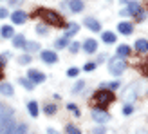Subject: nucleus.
Returning a JSON list of instances; mask_svg holds the SVG:
<instances>
[{
    "instance_id": "f257e3e1",
    "label": "nucleus",
    "mask_w": 148,
    "mask_h": 134,
    "mask_svg": "<svg viewBox=\"0 0 148 134\" xmlns=\"http://www.w3.org/2000/svg\"><path fill=\"white\" fill-rule=\"evenodd\" d=\"M92 102H94V105H98L96 109H107L114 102V93L110 89H99V91L94 93Z\"/></svg>"
},
{
    "instance_id": "f03ea898",
    "label": "nucleus",
    "mask_w": 148,
    "mask_h": 134,
    "mask_svg": "<svg viewBox=\"0 0 148 134\" xmlns=\"http://www.w3.org/2000/svg\"><path fill=\"white\" fill-rule=\"evenodd\" d=\"M36 15H38V17H42V18L45 20L47 24H51V26H56V27H63V26H65V20H63V17H62L60 13L53 11V9L42 7V9H38V11H36Z\"/></svg>"
},
{
    "instance_id": "7ed1b4c3",
    "label": "nucleus",
    "mask_w": 148,
    "mask_h": 134,
    "mask_svg": "<svg viewBox=\"0 0 148 134\" xmlns=\"http://www.w3.org/2000/svg\"><path fill=\"white\" fill-rule=\"evenodd\" d=\"M125 69H127V62H123L121 58H116V60L108 62V71L114 76H119L121 73H125Z\"/></svg>"
},
{
    "instance_id": "20e7f679",
    "label": "nucleus",
    "mask_w": 148,
    "mask_h": 134,
    "mask_svg": "<svg viewBox=\"0 0 148 134\" xmlns=\"http://www.w3.org/2000/svg\"><path fill=\"white\" fill-rule=\"evenodd\" d=\"M92 120L98 123H107L110 120V114L105 109H92Z\"/></svg>"
},
{
    "instance_id": "39448f33",
    "label": "nucleus",
    "mask_w": 148,
    "mask_h": 134,
    "mask_svg": "<svg viewBox=\"0 0 148 134\" xmlns=\"http://www.w3.org/2000/svg\"><path fill=\"white\" fill-rule=\"evenodd\" d=\"M11 116H13V111L5 109V105H2V103H0V134H2V131H4V125H5V122L9 120Z\"/></svg>"
},
{
    "instance_id": "423d86ee",
    "label": "nucleus",
    "mask_w": 148,
    "mask_h": 134,
    "mask_svg": "<svg viewBox=\"0 0 148 134\" xmlns=\"http://www.w3.org/2000/svg\"><path fill=\"white\" fill-rule=\"evenodd\" d=\"M27 78L33 82V84H42V82H45V74L43 73H40V71H34V69H31L27 73Z\"/></svg>"
},
{
    "instance_id": "0eeeda50",
    "label": "nucleus",
    "mask_w": 148,
    "mask_h": 134,
    "mask_svg": "<svg viewBox=\"0 0 148 134\" xmlns=\"http://www.w3.org/2000/svg\"><path fill=\"white\" fill-rule=\"evenodd\" d=\"M139 13H141V4H137V2H130L128 7L123 11V15H132V17H137Z\"/></svg>"
},
{
    "instance_id": "6e6552de",
    "label": "nucleus",
    "mask_w": 148,
    "mask_h": 134,
    "mask_svg": "<svg viewBox=\"0 0 148 134\" xmlns=\"http://www.w3.org/2000/svg\"><path fill=\"white\" fill-rule=\"evenodd\" d=\"M96 49H98V42L96 40H92V38H87L85 42H83V51L87 55H92V53H96Z\"/></svg>"
},
{
    "instance_id": "1a4fd4ad",
    "label": "nucleus",
    "mask_w": 148,
    "mask_h": 134,
    "mask_svg": "<svg viewBox=\"0 0 148 134\" xmlns=\"http://www.w3.org/2000/svg\"><path fill=\"white\" fill-rule=\"evenodd\" d=\"M11 20H13V24H16V26H22V24H25V20H27V15L24 11H14L11 15Z\"/></svg>"
},
{
    "instance_id": "9d476101",
    "label": "nucleus",
    "mask_w": 148,
    "mask_h": 134,
    "mask_svg": "<svg viewBox=\"0 0 148 134\" xmlns=\"http://www.w3.org/2000/svg\"><path fill=\"white\" fill-rule=\"evenodd\" d=\"M42 60L45 62V64H56L58 62V55L53 53V51H42Z\"/></svg>"
},
{
    "instance_id": "9b49d317",
    "label": "nucleus",
    "mask_w": 148,
    "mask_h": 134,
    "mask_svg": "<svg viewBox=\"0 0 148 134\" xmlns=\"http://www.w3.org/2000/svg\"><path fill=\"white\" fill-rule=\"evenodd\" d=\"M65 6H67L72 13H81L83 11V2H81V0H71V2H65Z\"/></svg>"
},
{
    "instance_id": "f8f14e48",
    "label": "nucleus",
    "mask_w": 148,
    "mask_h": 134,
    "mask_svg": "<svg viewBox=\"0 0 148 134\" xmlns=\"http://www.w3.org/2000/svg\"><path fill=\"white\" fill-rule=\"evenodd\" d=\"M85 26L90 29V31H94V33H99L101 31V24L96 18H85Z\"/></svg>"
},
{
    "instance_id": "ddd939ff",
    "label": "nucleus",
    "mask_w": 148,
    "mask_h": 134,
    "mask_svg": "<svg viewBox=\"0 0 148 134\" xmlns=\"http://www.w3.org/2000/svg\"><path fill=\"white\" fill-rule=\"evenodd\" d=\"M117 31H119L121 35H132V31H134V26L130 24V22H121L119 26H117Z\"/></svg>"
},
{
    "instance_id": "4468645a",
    "label": "nucleus",
    "mask_w": 148,
    "mask_h": 134,
    "mask_svg": "<svg viewBox=\"0 0 148 134\" xmlns=\"http://www.w3.org/2000/svg\"><path fill=\"white\" fill-rule=\"evenodd\" d=\"M14 131H16V125H14V120H13V116H11L9 120L5 122V125H4V131H2V134H13Z\"/></svg>"
},
{
    "instance_id": "2eb2a0df",
    "label": "nucleus",
    "mask_w": 148,
    "mask_h": 134,
    "mask_svg": "<svg viewBox=\"0 0 148 134\" xmlns=\"http://www.w3.org/2000/svg\"><path fill=\"white\" fill-rule=\"evenodd\" d=\"M136 51L137 53H146L148 51V40H145V38H139L137 42H136Z\"/></svg>"
},
{
    "instance_id": "dca6fc26",
    "label": "nucleus",
    "mask_w": 148,
    "mask_h": 134,
    "mask_svg": "<svg viewBox=\"0 0 148 134\" xmlns=\"http://www.w3.org/2000/svg\"><path fill=\"white\" fill-rule=\"evenodd\" d=\"M0 35H2V38H13V36H14L13 26H2V29H0Z\"/></svg>"
},
{
    "instance_id": "f3484780",
    "label": "nucleus",
    "mask_w": 148,
    "mask_h": 134,
    "mask_svg": "<svg viewBox=\"0 0 148 134\" xmlns=\"http://www.w3.org/2000/svg\"><path fill=\"white\" fill-rule=\"evenodd\" d=\"M24 46H25V36L24 35H14L13 36V47L24 49Z\"/></svg>"
},
{
    "instance_id": "a211bd4d",
    "label": "nucleus",
    "mask_w": 148,
    "mask_h": 134,
    "mask_svg": "<svg viewBox=\"0 0 148 134\" xmlns=\"http://www.w3.org/2000/svg\"><path fill=\"white\" fill-rule=\"evenodd\" d=\"M101 38H103L105 44H116V35L112 31H105V33L101 35Z\"/></svg>"
},
{
    "instance_id": "6ab92c4d",
    "label": "nucleus",
    "mask_w": 148,
    "mask_h": 134,
    "mask_svg": "<svg viewBox=\"0 0 148 134\" xmlns=\"http://www.w3.org/2000/svg\"><path fill=\"white\" fill-rule=\"evenodd\" d=\"M78 29H79V26L78 24H74V22H71V24L67 26V33H65V38H69V36H74L78 33Z\"/></svg>"
},
{
    "instance_id": "aec40b11",
    "label": "nucleus",
    "mask_w": 148,
    "mask_h": 134,
    "mask_svg": "<svg viewBox=\"0 0 148 134\" xmlns=\"http://www.w3.org/2000/svg\"><path fill=\"white\" fill-rule=\"evenodd\" d=\"M128 55H130V47L125 46V44H121V46L117 47V58H125V56H128Z\"/></svg>"
},
{
    "instance_id": "412c9836",
    "label": "nucleus",
    "mask_w": 148,
    "mask_h": 134,
    "mask_svg": "<svg viewBox=\"0 0 148 134\" xmlns=\"http://www.w3.org/2000/svg\"><path fill=\"white\" fill-rule=\"evenodd\" d=\"M0 94L4 96H13V87L9 84H0Z\"/></svg>"
},
{
    "instance_id": "4be33fe9",
    "label": "nucleus",
    "mask_w": 148,
    "mask_h": 134,
    "mask_svg": "<svg viewBox=\"0 0 148 134\" xmlns=\"http://www.w3.org/2000/svg\"><path fill=\"white\" fill-rule=\"evenodd\" d=\"M27 109H29V114H31L33 118L38 116V103H36V102H29L27 103Z\"/></svg>"
},
{
    "instance_id": "5701e85b",
    "label": "nucleus",
    "mask_w": 148,
    "mask_h": 134,
    "mask_svg": "<svg viewBox=\"0 0 148 134\" xmlns=\"http://www.w3.org/2000/svg\"><path fill=\"white\" fill-rule=\"evenodd\" d=\"M38 44L36 42H25V46H24V49L27 51V53H34V51H38Z\"/></svg>"
},
{
    "instance_id": "b1692460",
    "label": "nucleus",
    "mask_w": 148,
    "mask_h": 134,
    "mask_svg": "<svg viewBox=\"0 0 148 134\" xmlns=\"http://www.w3.org/2000/svg\"><path fill=\"white\" fill-rule=\"evenodd\" d=\"M20 84H22V85H24L25 89H29V91H31V89L34 87V84H33V82H31V80H29V78H27V80H25V78H22V80H20Z\"/></svg>"
},
{
    "instance_id": "393cba45",
    "label": "nucleus",
    "mask_w": 148,
    "mask_h": 134,
    "mask_svg": "<svg viewBox=\"0 0 148 134\" xmlns=\"http://www.w3.org/2000/svg\"><path fill=\"white\" fill-rule=\"evenodd\" d=\"M132 113H134V105H132V103H127V105L123 107V114L128 116V114H132Z\"/></svg>"
},
{
    "instance_id": "a878e982",
    "label": "nucleus",
    "mask_w": 148,
    "mask_h": 134,
    "mask_svg": "<svg viewBox=\"0 0 148 134\" xmlns=\"http://www.w3.org/2000/svg\"><path fill=\"white\" fill-rule=\"evenodd\" d=\"M67 134H81V131L76 125H67Z\"/></svg>"
},
{
    "instance_id": "bb28decb",
    "label": "nucleus",
    "mask_w": 148,
    "mask_h": 134,
    "mask_svg": "<svg viewBox=\"0 0 148 134\" xmlns=\"http://www.w3.org/2000/svg\"><path fill=\"white\" fill-rule=\"evenodd\" d=\"M13 134H27V125H24V123H22V125H18V127H16V131H14Z\"/></svg>"
},
{
    "instance_id": "cd10ccee",
    "label": "nucleus",
    "mask_w": 148,
    "mask_h": 134,
    "mask_svg": "<svg viewBox=\"0 0 148 134\" xmlns=\"http://www.w3.org/2000/svg\"><path fill=\"white\" fill-rule=\"evenodd\" d=\"M45 114H54L56 113V105H53V103H49V105H45Z\"/></svg>"
},
{
    "instance_id": "c85d7f7f",
    "label": "nucleus",
    "mask_w": 148,
    "mask_h": 134,
    "mask_svg": "<svg viewBox=\"0 0 148 134\" xmlns=\"http://www.w3.org/2000/svg\"><path fill=\"white\" fill-rule=\"evenodd\" d=\"M139 69H141V73H143L145 76L148 78V58H146V60H145V62L141 64V67H139Z\"/></svg>"
},
{
    "instance_id": "c756f323",
    "label": "nucleus",
    "mask_w": 148,
    "mask_h": 134,
    "mask_svg": "<svg viewBox=\"0 0 148 134\" xmlns=\"http://www.w3.org/2000/svg\"><path fill=\"white\" fill-rule=\"evenodd\" d=\"M69 49H71V53H72V55H76L78 51H79V44H78V42H72L71 46H69Z\"/></svg>"
},
{
    "instance_id": "7c9ffc66",
    "label": "nucleus",
    "mask_w": 148,
    "mask_h": 134,
    "mask_svg": "<svg viewBox=\"0 0 148 134\" xmlns=\"http://www.w3.org/2000/svg\"><path fill=\"white\" fill-rule=\"evenodd\" d=\"M18 62H20L22 65H25V64L31 62V56H29V55H24V56H20V58H18Z\"/></svg>"
},
{
    "instance_id": "2f4dec72",
    "label": "nucleus",
    "mask_w": 148,
    "mask_h": 134,
    "mask_svg": "<svg viewBox=\"0 0 148 134\" xmlns=\"http://www.w3.org/2000/svg\"><path fill=\"white\" fill-rule=\"evenodd\" d=\"M78 73H79V69H76V67H71V69L67 71V76L74 78V76H78Z\"/></svg>"
},
{
    "instance_id": "473e14b6",
    "label": "nucleus",
    "mask_w": 148,
    "mask_h": 134,
    "mask_svg": "<svg viewBox=\"0 0 148 134\" xmlns=\"http://www.w3.org/2000/svg\"><path fill=\"white\" fill-rule=\"evenodd\" d=\"M36 33H38V35H45L47 33V27L42 26V24H38V26H36Z\"/></svg>"
},
{
    "instance_id": "72a5a7b5",
    "label": "nucleus",
    "mask_w": 148,
    "mask_h": 134,
    "mask_svg": "<svg viewBox=\"0 0 148 134\" xmlns=\"http://www.w3.org/2000/svg\"><path fill=\"white\" fill-rule=\"evenodd\" d=\"M67 109H69V111H72V113L76 114V116H79V111H78V107L74 105V103H69V105H67Z\"/></svg>"
},
{
    "instance_id": "f704fd0d",
    "label": "nucleus",
    "mask_w": 148,
    "mask_h": 134,
    "mask_svg": "<svg viewBox=\"0 0 148 134\" xmlns=\"http://www.w3.org/2000/svg\"><path fill=\"white\" fill-rule=\"evenodd\" d=\"M56 46H58V47H65V46H67V38H60V40H56Z\"/></svg>"
},
{
    "instance_id": "c9c22d12",
    "label": "nucleus",
    "mask_w": 148,
    "mask_h": 134,
    "mask_svg": "<svg viewBox=\"0 0 148 134\" xmlns=\"http://www.w3.org/2000/svg\"><path fill=\"white\" fill-rule=\"evenodd\" d=\"M83 85H85L83 82H78V84H76V87H74V91H72V93H79L81 89H83Z\"/></svg>"
},
{
    "instance_id": "e433bc0d",
    "label": "nucleus",
    "mask_w": 148,
    "mask_h": 134,
    "mask_svg": "<svg viewBox=\"0 0 148 134\" xmlns=\"http://www.w3.org/2000/svg\"><path fill=\"white\" fill-rule=\"evenodd\" d=\"M83 69H85V71H94V69H96V64H87Z\"/></svg>"
},
{
    "instance_id": "4c0bfd02",
    "label": "nucleus",
    "mask_w": 148,
    "mask_h": 134,
    "mask_svg": "<svg viewBox=\"0 0 148 134\" xmlns=\"http://www.w3.org/2000/svg\"><path fill=\"white\" fill-rule=\"evenodd\" d=\"M7 17V9L5 7H0V18H5Z\"/></svg>"
},
{
    "instance_id": "58836bf2",
    "label": "nucleus",
    "mask_w": 148,
    "mask_h": 134,
    "mask_svg": "<svg viewBox=\"0 0 148 134\" xmlns=\"http://www.w3.org/2000/svg\"><path fill=\"white\" fill-rule=\"evenodd\" d=\"M105 127H98V129H94V134H105Z\"/></svg>"
},
{
    "instance_id": "ea45409f",
    "label": "nucleus",
    "mask_w": 148,
    "mask_h": 134,
    "mask_svg": "<svg viewBox=\"0 0 148 134\" xmlns=\"http://www.w3.org/2000/svg\"><path fill=\"white\" fill-rule=\"evenodd\" d=\"M145 17H146V15H145V13L141 11V13H139L137 17H136V20H137V22H143V20H145Z\"/></svg>"
},
{
    "instance_id": "a19ab883",
    "label": "nucleus",
    "mask_w": 148,
    "mask_h": 134,
    "mask_svg": "<svg viewBox=\"0 0 148 134\" xmlns=\"http://www.w3.org/2000/svg\"><path fill=\"white\" fill-rule=\"evenodd\" d=\"M117 85H119V84H117V82H112V84H110V89H116Z\"/></svg>"
},
{
    "instance_id": "79ce46f5",
    "label": "nucleus",
    "mask_w": 148,
    "mask_h": 134,
    "mask_svg": "<svg viewBox=\"0 0 148 134\" xmlns=\"http://www.w3.org/2000/svg\"><path fill=\"white\" fill-rule=\"evenodd\" d=\"M47 134H58V132H56L54 129H47Z\"/></svg>"
},
{
    "instance_id": "37998d69",
    "label": "nucleus",
    "mask_w": 148,
    "mask_h": 134,
    "mask_svg": "<svg viewBox=\"0 0 148 134\" xmlns=\"http://www.w3.org/2000/svg\"><path fill=\"white\" fill-rule=\"evenodd\" d=\"M0 80H2V71H0Z\"/></svg>"
}]
</instances>
